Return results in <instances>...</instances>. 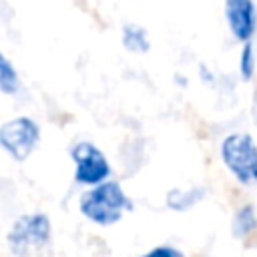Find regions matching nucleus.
<instances>
[{"mask_svg": "<svg viewBox=\"0 0 257 257\" xmlns=\"http://www.w3.org/2000/svg\"><path fill=\"white\" fill-rule=\"evenodd\" d=\"M50 239V221L46 215H24L20 217L10 233H8V245L14 253H28L30 249L46 245Z\"/></svg>", "mask_w": 257, "mask_h": 257, "instance_id": "obj_3", "label": "nucleus"}, {"mask_svg": "<svg viewBox=\"0 0 257 257\" xmlns=\"http://www.w3.org/2000/svg\"><path fill=\"white\" fill-rule=\"evenodd\" d=\"M223 163L231 169L239 183H257V147L245 133H233L221 143Z\"/></svg>", "mask_w": 257, "mask_h": 257, "instance_id": "obj_2", "label": "nucleus"}, {"mask_svg": "<svg viewBox=\"0 0 257 257\" xmlns=\"http://www.w3.org/2000/svg\"><path fill=\"white\" fill-rule=\"evenodd\" d=\"M225 16L237 40H251L257 26V12L251 0H225Z\"/></svg>", "mask_w": 257, "mask_h": 257, "instance_id": "obj_6", "label": "nucleus"}, {"mask_svg": "<svg viewBox=\"0 0 257 257\" xmlns=\"http://www.w3.org/2000/svg\"><path fill=\"white\" fill-rule=\"evenodd\" d=\"M253 116H255V122H257V92H255V98H253Z\"/></svg>", "mask_w": 257, "mask_h": 257, "instance_id": "obj_13", "label": "nucleus"}, {"mask_svg": "<svg viewBox=\"0 0 257 257\" xmlns=\"http://www.w3.org/2000/svg\"><path fill=\"white\" fill-rule=\"evenodd\" d=\"M231 229H233V235L237 239H245L257 229V215H255L253 205H245L237 211V215L233 217Z\"/></svg>", "mask_w": 257, "mask_h": 257, "instance_id": "obj_7", "label": "nucleus"}, {"mask_svg": "<svg viewBox=\"0 0 257 257\" xmlns=\"http://www.w3.org/2000/svg\"><path fill=\"white\" fill-rule=\"evenodd\" d=\"M72 159L76 165V181L82 185H98L110 175V167L104 155L90 143H78L72 149Z\"/></svg>", "mask_w": 257, "mask_h": 257, "instance_id": "obj_5", "label": "nucleus"}, {"mask_svg": "<svg viewBox=\"0 0 257 257\" xmlns=\"http://www.w3.org/2000/svg\"><path fill=\"white\" fill-rule=\"evenodd\" d=\"M0 90L6 94H12L18 90V74L2 52H0Z\"/></svg>", "mask_w": 257, "mask_h": 257, "instance_id": "obj_10", "label": "nucleus"}, {"mask_svg": "<svg viewBox=\"0 0 257 257\" xmlns=\"http://www.w3.org/2000/svg\"><path fill=\"white\" fill-rule=\"evenodd\" d=\"M40 131L34 120L26 116L12 118L0 126V147L16 161H24L36 147Z\"/></svg>", "mask_w": 257, "mask_h": 257, "instance_id": "obj_4", "label": "nucleus"}, {"mask_svg": "<svg viewBox=\"0 0 257 257\" xmlns=\"http://www.w3.org/2000/svg\"><path fill=\"white\" fill-rule=\"evenodd\" d=\"M149 257H181V251L163 245V247H155L153 251H149Z\"/></svg>", "mask_w": 257, "mask_h": 257, "instance_id": "obj_12", "label": "nucleus"}, {"mask_svg": "<svg viewBox=\"0 0 257 257\" xmlns=\"http://www.w3.org/2000/svg\"><path fill=\"white\" fill-rule=\"evenodd\" d=\"M122 44H124V48L133 50V52H147L149 50L147 32L137 24H126L122 28Z\"/></svg>", "mask_w": 257, "mask_h": 257, "instance_id": "obj_9", "label": "nucleus"}, {"mask_svg": "<svg viewBox=\"0 0 257 257\" xmlns=\"http://www.w3.org/2000/svg\"><path fill=\"white\" fill-rule=\"evenodd\" d=\"M255 50H253V44L249 40H245V46L241 50V56H239V72L245 80H251L253 78V72H255Z\"/></svg>", "mask_w": 257, "mask_h": 257, "instance_id": "obj_11", "label": "nucleus"}, {"mask_svg": "<svg viewBox=\"0 0 257 257\" xmlns=\"http://www.w3.org/2000/svg\"><path fill=\"white\" fill-rule=\"evenodd\" d=\"M205 191L203 189H191V191H171L167 195V205L175 211H187L191 209L195 203H199L203 199Z\"/></svg>", "mask_w": 257, "mask_h": 257, "instance_id": "obj_8", "label": "nucleus"}, {"mask_svg": "<svg viewBox=\"0 0 257 257\" xmlns=\"http://www.w3.org/2000/svg\"><path fill=\"white\" fill-rule=\"evenodd\" d=\"M131 209V201L114 181H102L94 189L86 191L80 199V211L84 217L98 225L116 223L122 213Z\"/></svg>", "mask_w": 257, "mask_h": 257, "instance_id": "obj_1", "label": "nucleus"}]
</instances>
